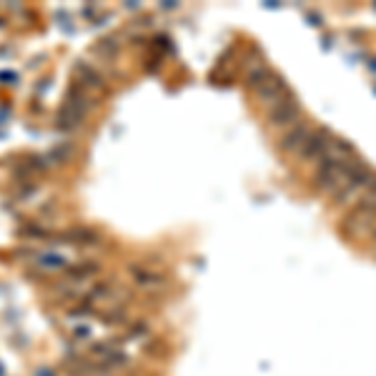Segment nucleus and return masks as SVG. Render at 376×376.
Instances as JSON below:
<instances>
[{"label": "nucleus", "instance_id": "obj_1", "mask_svg": "<svg viewBox=\"0 0 376 376\" xmlns=\"http://www.w3.org/2000/svg\"><path fill=\"white\" fill-rule=\"evenodd\" d=\"M359 158H351L346 163H332V161H321L319 163V171H316V188L326 196H336L341 188L346 186V181L351 179V173L357 171Z\"/></svg>", "mask_w": 376, "mask_h": 376}, {"label": "nucleus", "instance_id": "obj_2", "mask_svg": "<svg viewBox=\"0 0 376 376\" xmlns=\"http://www.w3.org/2000/svg\"><path fill=\"white\" fill-rule=\"evenodd\" d=\"M344 231L351 238H369L376 231V211L366 209V206H357L344 218Z\"/></svg>", "mask_w": 376, "mask_h": 376}, {"label": "nucleus", "instance_id": "obj_3", "mask_svg": "<svg viewBox=\"0 0 376 376\" xmlns=\"http://www.w3.org/2000/svg\"><path fill=\"white\" fill-rule=\"evenodd\" d=\"M301 121V103L293 98V93L286 101L276 103L274 108H268V123L274 128H293Z\"/></svg>", "mask_w": 376, "mask_h": 376}, {"label": "nucleus", "instance_id": "obj_4", "mask_svg": "<svg viewBox=\"0 0 376 376\" xmlns=\"http://www.w3.org/2000/svg\"><path fill=\"white\" fill-rule=\"evenodd\" d=\"M254 93H256V98H259V101L266 103L268 108H274L276 103L286 101V98L291 96V90H288L286 81H284V78H279L276 73H271L266 81H261V83L256 85Z\"/></svg>", "mask_w": 376, "mask_h": 376}, {"label": "nucleus", "instance_id": "obj_5", "mask_svg": "<svg viewBox=\"0 0 376 376\" xmlns=\"http://www.w3.org/2000/svg\"><path fill=\"white\" fill-rule=\"evenodd\" d=\"M313 133V128L309 126V123H296L293 128H288L286 133L279 138V148L284 151V154H299L301 146L309 140V136Z\"/></svg>", "mask_w": 376, "mask_h": 376}, {"label": "nucleus", "instance_id": "obj_6", "mask_svg": "<svg viewBox=\"0 0 376 376\" xmlns=\"http://www.w3.org/2000/svg\"><path fill=\"white\" fill-rule=\"evenodd\" d=\"M131 279H133L136 286L143 288V291H156V288H161L163 281H166L158 268L146 266V263H133V266H131Z\"/></svg>", "mask_w": 376, "mask_h": 376}, {"label": "nucleus", "instance_id": "obj_7", "mask_svg": "<svg viewBox=\"0 0 376 376\" xmlns=\"http://www.w3.org/2000/svg\"><path fill=\"white\" fill-rule=\"evenodd\" d=\"M329 143H332V133H329V131H313L296 156H299L301 161H321L326 154V148H329Z\"/></svg>", "mask_w": 376, "mask_h": 376}, {"label": "nucleus", "instance_id": "obj_8", "mask_svg": "<svg viewBox=\"0 0 376 376\" xmlns=\"http://www.w3.org/2000/svg\"><path fill=\"white\" fill-rule=\"evenodd\" d=\"M243 73H246V78H249L251 88H256V85L261 83V81H266L274 70L263 63L261 56H249V58H246V63H243Z\"/></svg>", "mask_w": 376, "mask_h": 376}, {"label": "nucleus", "instance_id": "obj_9", "mask_svg": "<svg viewBox=\"0 0 376 376\" xmlns=\"http://www.w3.org/2000/svg\"><path fill=\"white\" fill-rule=\"evenodd\" d=\"M357 158V151H354V146L351 143H346V140L341 138H332V143H329V148H326V154L321 161H332V163H346V161Z\"/></svg>", "mask_w": 376, "mask_h": 376}, {"label": "nucleus", "instance_id": "obj_10", "mask_svg": "<svg viewBox=\"0 0 376 376\" xmlns=\"http://www.w3.org/2000/svg\"><path fill=\"white\" fill-rule=\"evenodd\" d=\"M35 266H38L40 271H45V274H58V271H63V268L68 266V261H65L60 254L45 251V254H40L38 259H35Z\"/></svg>", "mask_w": 376, "mask_h": 376}, {"label": "nucleus", "instance_id": "obj_11", "mask_svg": "<svg viewBox=\"0 0 376 376\" xmlns=\"http://www.w3.org/2000/svg\"><path fill=\"white\" fill-rule=\"evenodd\" d=\"M359 206H366V209L376 211V179H374V183H371L369 188L361 193V204H359Z\"/></svg>", "mask_w": 376, "mask_h": 376}]
</instances>
